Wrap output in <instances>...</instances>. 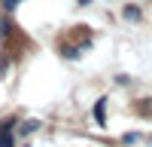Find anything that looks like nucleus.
I'll return each instance as SVG.
<instances>
[{"mask_svg": "<svg viewBox=\"0 0 152 147\" xmlns=\"http://www.w3.org/2000/svg\"><path fill=\"white\" fill-rule=\"evenodd\" d=\"M3 3H6V9H15V6L21 3V0H3Z\"/></svg>", "mask_w": 152, "mask_h": 147, "instance_id": "20e7f679", "label": "nucleus"}, {"mask_svg": "<svg viewBox=\"0 0 152 147\" xmlns=\"http://www.w3.org/2000/svg\"><path fill=\"white\" fill-rule=\"evenodd\" d=\"M137 16H140V9H137V6H128V9H125V19H131V22H134Z\"/></svg>", "mask_w": 152, "mask_h": 147, "instance_id": "7ed1b4c3", "label": "nucleus"}, {"mask_svg": "<svg viewBox=\"0 0 152 147\" xmlns=\"http://www.w3.org/2000/svg\"><path fill=\"white\" fill-rule=\"evenodd\" d=\"M0 71H3V68H0Z\"/></svg>", "mask_w": 152, "mask_h": 147, "instance_id": "39448f33", "label": "nucleus"}, {"mask_svg": "<svg viewBox=\"0 0 152 147\" xmlns=\"http://www.w3.org/2000/svg\"><path fill=\"white\" fill-rule=\"evenodd\" d=\"M137 114H146V117H152V98H149V101H140V104H137Z\"/></svg>", "mask_w": 152, "mask_h": 147, "instance_id": "f257e3e1", "label": "nucleus"}, {"mask_svg": "<svg viewBox=\"0 0 152 147\" xmlns=\"http://www.w3.org/2000/svg\"><path fill=\"white\" fill-rule=\"evenodd\" d=\"M94 117H97V122L104 126V101H97V107H94Z\"/></svg>", "mask_w": 152, "mask_h": 147, "instance_id": "f03ea898", "label": "nucleus"}]
</instances>
